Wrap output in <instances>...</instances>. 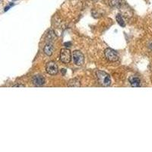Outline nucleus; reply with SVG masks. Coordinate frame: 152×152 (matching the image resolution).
Here are the masks:
<instances>
[{"label":"nucleus","instance_id":"20e7f679","mask_svg":"<svg viewBox=\"0 0 152 152\" xmlns=\"http://www.w3.org/2000/svg\"><path fill=\"white\" fill-rule=\"evenodd\" d=\"M104 55H105L106 59L109 62H114L119 60V56L117 53L110 48L106 49L104 51Z\"/></svg>","mask_w":152,"mask_h":152},{"label":"nucleus","instance_id":"39448f33","mask_svg":"<svg viewBox=\"0 0 152 152\" xmlns=\"http://www.w3.org/2000/svg\"><path fill=\"white\" fill-rule=\"evenodd\" d=\"M58 66L55 62H49L46 66V72L49 75H55L58 73Z\"/></svg>","mask_w":152,"mask_h":152},{"label":"nucleus","instance_id":"6e6552de","mask_svg":"<svg viewBox=\"0 0 152 152\" xmlns=\"http://www.w3.org/2000/svg\"><path fill=\"white\" fill-rule=\"evenodd\" d=\"M53 51H54V47L52 44H50V43H48L47 45L44 47L43 48V52L44 53L46 54L47 56H51L53 53Z\"/></svg>","mask_w":152,"mask_h":152},{"label":"nucleus","instance_id":"7ed1b4c3","mask_svg":"<svg viewBox=\"0 0 152 152\" xmlns=\"http://www.w3.org/2000/svg\"><path fill=\"white\" fill-rule=\"evenodd\" d=\"M72 55V59L75 65L78 66H81L84 64L85 57H84V55L81 51H79V50H75Z\"/></svg>","mask_w":152,"mask_h":152},{"label":"nucleus","instance_id":"1a4fd4ad","mask_svg":"<svg viewBox=\"0 0 152 152\" xmlns=\"http://www.w3.org/2000/svg\"><path fill=\"white\" fill-rule=\"evenodd\" d=\"M109 5L113 8H119L123 5V0H110Z\"/></svg>","mask_w":152,"mask_h":152},{"label":"nucleus","instance_id":"0eeeda50","mask_svg":"<svg viewBox=\"0 0 152 152\" xmlns=\"http://www.w3.org/2000/svg\"><path fill=\"white\" fill-rule=\"evenodd\" d=\"M129 81L131 86L133 87V88H138V87L141 86V80L137 76H130L129 78Z\"/></svg>","mask_w":152,"mask_h":152},{"label":"nucleus","instance_id":"9d476101","mask_svg":"<svg viewBox=\"0 0 152 152\" xmlns=\"http://www.w3.org/2000/svg\"><path fill=\"white\" fill-rule=\"evenodd\" d=\"M68 86L69 87H80L81 86V84H80L79 81H78L77 78H73V79H71L70 81H69Z\"/></svg>","mask_w":152,"mask_h":152},{"label":"nucleus","instance_id":"4468645a","mask_svg":"<svg viewBox=\"0 0 152 152\" xmlns=\"http://www.w3.org/2000/svg\"><path fill=\"white\" fill-rule=\"evenodd\" d=\"M14 88H15V87H24V85H14Z\"/></svg>","mask_w":152,"mask_h":152},{"label":"nucleus","instance_id":"f257e3e1","mask_svg":"<svg viewBox=\"0 0 152 152\" xmlns=\"http://www.w3.org/2000/svg\"><path fill=\"white\" fill-rule=\"evenodd\" d=\"M99 83L104 87L110 86L111 84V78L109 75L103 71H97L96 72Z\"/></svg>","mask_w":152,"mask_h":152},{"label":"nucleus","instance_id":"ddd939ff","mask_svg":"<svg viewBox=\"0 0 152 152\" xmlns=\"http://www.w3.org/2000/svg\"><path fill=\"white\" fill-rule=\"evenodd\" d=\"M64 45H65V47H70V46L72 45V43H65Z\"/></svg>","mask_w":152,"mask_h":152},{"label":"nucleus","instance_id":"9b49d317","mask_svg":"<svg viewBox=\"0 0 152 152\" xmlns=\"http://www.w3.org/2000/svg\"><path fill=\"white\" fill-rule=\"evenodd\" d=\"M116 21H117L118 24H119V25L122 27V28H124V27L126 26V23H125L124 19L123 18V17H122L121 15L118 14L117 15H116Z\"/></svg>","mask_w":152,"mask_h":152},{"label":"nucleus","instance_id":"423d86ee","mask_svg":"<svg viewBox=\"0 0 152 152\" xmlns=\"http://www.w3.org/2000/svg\"><path fill=\"white\" fill-rule=\"evenodd\" d=\"M32 82L36 86H42L45 84V78L41 75H37L32 78Z\"/></svg>","mask_w":152,"mask_h":152},{"label":"nucleus","instance_id":"f8f14e48","mask_svg":"<svg viewBox=\"0 0 152 152\" xmlns=\"http://www.w3.org/2000/svg\"><path fill=\"white\" fill-rule=\"evenodd\" d=\"M56 38V37L55 34H54L53 31H50L48 33V34H47V40L48 42H52V41H54L55 40V39Z\"/></svg>","mask_w":152,"mask_h":152},{"label":"nucleus","instance_id":"f03ea898","mask_svg":"<svg viewBox=\"0 0 152 152\" xmlns=\"http://www.w3.org/2000/svg\"><path fill=\"white\" fill-rule=\"evenodd\" d=\"M72 59V55L71 53V51L67 48H62L60 50V61L63 63H69L71 62Z\"/></svg>","mask_w":152,"mask_h":152},{"label":"nucleus","instance_id":"2eb2a0df","mask_svg":"<svg viewBox=\"0 0 152 152\" xmlns=\"http://www.w3.org/2000/svg\"><path fill=\"white\" fill-rule=\"evenodd\" d=\"M62 74L64 75V73H66V69H62Z\"/></svg>","mask_w":152,"mask_h":152}]
</instances>
